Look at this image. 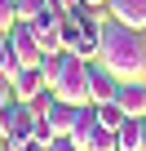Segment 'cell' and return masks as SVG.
Listing matches in <instances>:
<instances>
[{"label":"cell","mask_w":146,"mask_h":151,"mask_svg":"<svg viewBox=\"0 0 146 151\" xmlns=\"http://www.w3.org/2000/svg\"><path fill=\"white\" fill-rule=\"evenodd\" d=\"M98 62L111 67L120 80H146V31H133V27L106 22Z\"/></svg>","instance_id":"cell-1"},{"label":"cell","mask_w":146,"mask_h":151,"mask_svg":"<svg viewBox=\"0 0 146 151\" xmlns=\"http://www.w3.org/2000/svg\"><path fill=\"white\" fill-rule=\"evenodd\" d=\"M49 89H53V98H62L71 107H84L89 102V58H75V53H71L66 67H62V76H58Z\"/></svg>","instance_id":"cell-2"},{"label":"cell","mask_w":146,"mask_h":151,"mask_svg":"<svg viewBox=\"0 0 146 151\" xmlns=\"http://www.w3.org/2000/svg\"><path fill=\"white\" fill-rule=\"evenodd\" d=\"M36 120H40L36 102H18V98H14L5 111H0V129H5V142H9V151L36 138Z\"/></svg>","instance_id":"cell-3"},{"label":"cell","mask_w":146,"mask_h":151,"mask_svg":"<svg viewBox=\"0 0 146 151\" xmlns=\"http://www.w3.org/2000/svg\"><path fill=\"white\" fill-rule=\"evenodd\" d=\"M75 18H80V40H75V49H71V53L93 62V58L102 53V31H106V22H102L89 5H80V9H75Z\"/></svg>","instance_id":"cell-4"},{"label":"cell","mask_w":146,"mask_h":151,"mask_svg":"<svg viewBox=\"0 0 146 151\" xmlns=\"http://www.w3.org/2000/svg\"><path fill=\"white\" fill-rule=\"evenodd\" d=\"M5 40H9V49H14V62L18 67H36L40 62V40H36V31H31V22H14L9 31H5Z\"/></svg>","instance_id":"cell-5"},{"label":"cell","mask_w":146,"mask_h":151,"mask_svg":"<svg viewBox=\"0 0 146 151\" xmlns=\"http://www.w3.org/2000/svg\"><path fill=\"white\" fill-rule=\"evenodd\" d=\"M115 93H120V76L93 58V62H89V102H93V107H98V102H115Z\"/></svg>","instance_id":"cell-6"},{"label":"cell","mask_w":146,"mask_h":151,"mask_svg":"<svg viewBox=\"0 0 146 151\" xmlns=\"http://www.w3.org/2000/svg\"><path fill=\"white\" fill-rule=\"evenodd\" d=\"M31 31H36V40H40L44 53L62 49V14H58V9H44L40 18H31Z\"/></svg>","instance_id":"cell-7"},{"label":"cell","mask_w":146,"mask_h":151,"mask_svg":"<svg viewBox=\"0 0 146 151\" xmlns=\"http://www.w3.org/2000/svg\"><path fill=\"white\" fill-rule=\"evenodd\" d=\"M9 80H14V98H18V102H36V98L49 89V80L40 76V67H18Z\"/></svg>","instance_id":"cell-8"},{"label":"cell","mask_w":146,"mask_h":151,"mask_svg":"<svg viewBox=\"0 0 146 151\" xmlns=\"http://www.w3.org/2000/svg\"><path fill=\"white\" fill-rule=\"evenodd\" d=\"M120 111L128 120H142L146 116V80H120V93H115Z\"/></svg>","instance_id":"cell-9"},{"label":"cell","mask_w":146,"mask_h":151,"mask_svg":"<svg viewBox=\"0 0 146 151\" xmlns=\"http://www.w3.org/2000/svg\"><path fill=\"white\" fill-rule=\"evenodd\" d=\"M106 9H111V22L146 31V0H106Z\"/></svg>","instance_id":"cell-10"},{"label":"cell","mask_w":146,"mask_h":151,"mask_svg":"<svg viewBox=\"0 0 146 151\" xmlns=\"http://www.w3.org/2000/svg\"><path fill=\"white\" fill-rule=\"evenodd\" d=\"M115 142H120V151H146V116L142 120H124L115 129Z\"/></svg>","instance_id":"cell-11"},{"label":"cell","mask_w":146,"mask_h":151,"mask_svg":"<svg viewBox=\"0 0 146 151\" xmlns=\"http://www.w3.org/2000/svg\"><path fill=\"white\" fill-rule=\"evenodd\" d=\"M66 58H71L66 49H53V53H40V62H36V67H40V76H44V80L53 85L58 76H62V67H66Z\"/></svg>","instance_id":"cell-12"},{"label":"cell","mask_w":146,"mask_h":151,"mask_svg":"<svg viewBox=\"0 0 146 151\" xmlns=\"http://www.w3.org/2000/svg\"><path fill=\"white\" fill-rule=\"evenodd\" d=\"M84 151H120V142H115V129H93L89 133V142H84Z\"/></svg>","instance_id":"cell-13"},{"label":"cell","mask_w":146,"mask_h":151,"mask_svg":"<svg viewBox=\"0 0 146 151\" xmlns=\"http://www.w3.org/2000/svg\"><path fill=\"white\" fill-rule=\"evenodd\" d=\"M49 9V0H14V22H31Z\"/></svg>","instance_id":"cell-14"},{"label":"cell","mask_w":146,"mask_h":151,"mask_svg":"<svg viewBox=\"0 0 146 151\" xmlns=\"http://www.w3.org/2000/svg\"><path fill=\"white\" fill-rule=\"evenodd\" d=\"M124 120H128V116L120 111V102H98V124H102V129H120Z\"/></svg>","instance_id":"cell-15"},{"label":"cell","mask_w":146,"mask_h":151,"mask_svg":"<svg viewBox=\"0 0 146 151\" xmlns=\"http://www.w3.org/2000/svg\"><path fill=\"white\" fill-rule=\"evenodd\" d=\"M18 71V62H14V49H9V40H0V76H14Z\"/></svg>","instance_id":"cell-16"},{"label":"cell","mask_w":146,"mask_h":151,"mask_svg":"<svg viewBox=\"0 0 146 151\" xmlns=\"http://www.w3.org/2000/svg\"><path fill=\"white\" fill-rule=\"evenodd\" d=\"M14 102V80H9V76H0V111H5Z\"/></svg>","instance_id":"cell-17"},{"label":"cell","mask_w":146,"mask_h":151,"mask_svg":"<svg viewBox=\"0 0 146 151\" xmlns=\"http://www.w3.org/2000/svg\"><path fill=\"white\" fill-rule=\"evenodd\" d=\"M14 27V0H0V31Z\"/></svg>","instance_id":"cell-18"},{"label":"cell","mask_w":146,"mask_h":151,"mask_svg":"<svg viewBox=\"0 0 146 151\" xmlns=\"http://www.w3.org/2000/svg\"><path fill=\"white\" fill-rule=\"evenodd\" d=\"M49 151H84V147H80L75 138H53V142H49Z\"/></svg>","instance_id":"cell-19"},{"label":"cell","mask_w":146,"mask_h":151,"mask_svg":"<svg viewBox=\"0 0 146 151\" xmlns=\"http://www.w3.org/2000/svg\"><path fill=\"white\" fill-rule=\"evenodd\" d=\"M84 5V0H49V9H58V14H75Z\"/></svg>","instance_id":"cell-20"},{"label":"cell","mask_w":146,"mask_h":151,"mask_svg":"<svg viewBox=\"0 0 146 151\" xmlns=\"http://www.w3.org/2000/svg\"><path fill=\"white\" fill-rule=\"evenodd\" d=\"M14 151H49V142H40V138H31V142H22V147H14Z\"/></svg>","instance_id":"cell-21"},{"label":"cell","mask_w":146,"mask_h":151,"mask_svg":"<svg viewBox=\"0 0 146 151\" xmlns=\"http://www.w3.org/2000/svg\"><path fill=\"white\" fill-rule=\"evenodd\" d=\"M84 5H89V9H106V0H84Z\"/></svg>","instance_id":"cell-22"},{"label":"cell","mask_w":146,"mask_h":151,"mask_svg":"<svg viewBox=\"0 0 146 151\" xmlns=\"http://www.w3.org/2000/svg\"><path fill=\"white\" fill-rule=\"evenodd\" d=\"M0 151H9V142H5V129H0Z\"/></svg>","instance_id":"cell-23"}]
</instances>
